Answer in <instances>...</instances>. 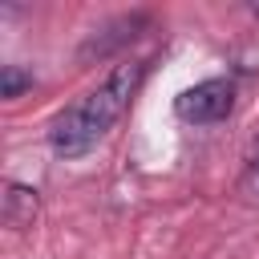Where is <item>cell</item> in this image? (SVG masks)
<instances>
[{
  "instance_id": "6da1fadb",
  "label": "cell",
  "mask_w": 259,
  "mask_h": 259,
  "mask_svg": "<svg viewBox=\"0 0 259 259\" xmlns=\"http://www.w3.org/2000/svg\"><path fill=\"white\" fill-rule=\"evenodd\" d=\"M146 69H150L146 57H142V61L113 65L85 97H77L65 113H57V121H53V130H49V146H53L61 158H81V154H89V150L113 130V121L130 109V101H134Z\"/></svg>"
},
{
  "instance_id": "7a4b0ae2",
  "label": "cell",
  "mask_w": 259,
  "mask_h": 259,
  "mask_svg": "<svg viewBox=\"0 0 259 259\" xmlns=\"http://www.w3.org/2000/svg\"><path fill=\"white\" fill-rule=\"evenodd\" d=\"M235 109V85L227 77H210V81H198L190 89L178 93L174 101V113L190 125H210V121H223L227 113Z\"/></svg>"
},
{
  "instance_id": "3957f363",
  "label": "cell",
  "mask_w": 259,
  "mask_h": 259,
  "mask_svg": "<svg viewBox=\"0 0 259 259\" xmlns=\"http://www.w3.org/2000/svg\"><path fill=\"white\" fill-rule=\"evenodd\" d=\"M142 28H150V16L146 12H130V16H117V20H109V24H101V28H93V36L81 45V61H101V57H109V53H117V49H125L134 36H142Z\"/></svg>"
},
{
  "instance_id": "277c9868",
  "label": "cell",
  "mask_w": 259,
  "mask_h": 259,
  "mask_svg": "<svg viewBox=\"0 0 259 259\" xmlns=\"http://www.w3.org/2000/svg\"><path fill=\"white\" fill-rule=\"evenodd\" d=\"M36 210H40V198H36L32 186H24V182H8V186H4V206H0V214H4V223H8L12 231L32 227Z\"/></svg>"
},
{
  "instance_id": "5b68a950",
  "label": "cell",
  "mask_w": 259,
  "mask_h": 259,
  "mask_svg": "<svg viewBox=\"0 0 259 259\" xmlns=\"http://www.w3.org/2000/svg\"><path fill=\"white\" fill-rule=\"evenodd\" d=\"M24 89H32V73H24L20 65H4V73H0V93L12 101V97H20Z\"/></svg>"
},
{
  "instance_id": "8992f818",
  "label": "cell",
  "mask_w": 259,
  "mask_h": 259,
  "mask_svg": "<svg viewBox=\"0 0 259 259\" xmlns=\"http://www.w3.org/2000/svg\"><path fill=\"white\" fill-rule=\"evenodd\" d=\"M251 182H255V190H259V154H255V162H251Z\"/></svg>"
}]
</instances>
